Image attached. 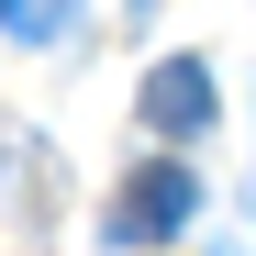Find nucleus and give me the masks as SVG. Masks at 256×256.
<instances>
[{
  "label": "nucleus",
  "instance_id": "1",
  "mask_svg": "<svg viewBox=\"0 0 256 256\" xmlns=\"http://www.w3.org/2000/svg\"><path fill=\"white\" fill-rule=\"evenodd\" d=\"M190 212H200V178H190L178 156H156V167H134V178L112 190V212H100V234H112L122 256H134V245H167V234L190 223Z\"/></svg>",
  "mask_w": 256,
  "mask_h": 256
},
{
  "label": "nucleus",
  "instance_id": "2",
  "mask_svg": "<svg viewBox=\"0 0 256 256\" xmlns=\"http://www.w3.org/2000/svg\"><path fill=\"white\" fill-rule=\"evenodd\" d=\"M145 122H156V134H200V122H212V67L200 56H167L145 78Z\"/></svg>",
  "mask_w": 256,
  "mask_h": 256
},
{
  "label": "nucleus",
  "instance_id": "3",
  "mask_svg": "<svg viewBox=\"0 0 256 256\" xmlns=\"http://www.w3.org/2000/svg\"><path fill=\"white\" fill-rule=\"evenodd\" d=\"M0 22H12L22 45H56V34L78 22V0H0Z\"/></svg>",
  "mask_w": 256,
  "mask_h": 256
}]
</instances>
